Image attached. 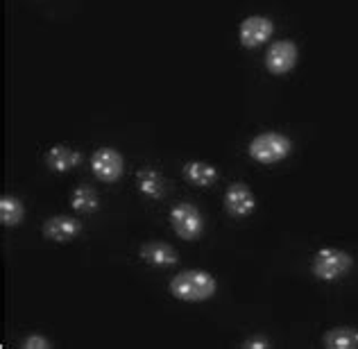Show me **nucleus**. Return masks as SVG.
Wrapping results in <instances>:
<instances>
[{"instance_id":"nucleus-1","label":"nucleus","mask_w":358,"mask_h":349,"mask_svg":"<svg viewBox=\"0 0 358 349\" xmlns=\"http://www.w3.org/2000/svg\"><path fill=\"white\" fill-rule=\"evenodd\" d=\"M171 295L182 301H206L215 295V279L204 270H184L171 279Z\"/></svg>"},{"instance_id":"nucleus-2","label":"nucleus","mask_w":358,"mask_h":349,"mask_svg":"<svg viewBox=\"0 0 358 349\" xmlns=\"http://www.w3.org/2000/svg\"><path fill=\"white\" fill-rule=\"evenodd\" d=\"M290 150H293L290 138L279 134V131H263V134L254 136L248 145L250 157L263 166H272V164L284 162V159L290 155Z\"/></svg>"},{"instance_id":"nucleus-3","label":"nucleus","mask_w":358,"mask_h":349,"mask_svg":"<svg viewBox=\"0 0 358 349\" xmlns=\"http://www.w3.org/2000/svg\"><path fill=\"white\" fill-rule=\"evenodd\" d=\"M354 259L345 250L338 248H322L313 257V275L320 281H336L345 277L352 270Z\"/></svg>"},{"instance_id":"nucleus-4","label":"nucleus","mask_w":358,"mask_h":349,"mask_svg":"<svg viewBox=\"0 0 358 349\" xmlns=\"http://www.w3.org/2000/svg\"><path fill=\"white\" fill-rule=\"evenodd\" d=\"M171 225L182 241H197L204 232V218L197 206L179 202L171 209Z\"/></svg>"},{"instance_id":"nucleus-5","label":"nucleus","mask_w":358,"mask_h":349,"mask_svg":"<svg viewBox=\"0 0 358 349\" xmlns=\"http://www.w3.org/2000/svg\"><path fill=\"white\" fill-rule=\"evenodd\" d=\"M272 32H275V25H272L270 18L248 16L238 27V39H241L243 48L254 50V48H261L263 43H268Z\"/></svg>"},{"instance_id":"nucleus-6","label":"nucleus","mask_w":358,"mask_h":349,"mask_svg":"<svg viewBox=\"0 0 358 349\" xmlns=\"http://www.w3.org/2000/svg\"><path fill=\"white\" fill-rule=\"evenodd\" d=\"M122 168H125L122 157L114 148H98L96 152L91 155V171L100 182H107V184L116 182L122 175Z\"/></svg>"},{"instance_id":"nucleus-7","label":"nucleus","mask_w":358,"mask_h":349,"mask_svg":"<svg viewBox=\"0 0 358 349\" xmlns=\"http://www.w3.org/2000/svg\"><path fill=\"white\" fill-rule=\"evenodd\" d=\"M297 57H299V50L293 41H288V39L275 41L266 52V69L272 75H286L295 69Z\"/></svg>"},{"instance_id":"nucleus-8","label":"nucleus","mask_w":358,"mask_h":349,"mask_svg":"<svg viewBox=\"0 0 358 349\" xmlns=\"http://www.w3.org/2000/svg\"><path fill=\"white\" fill-rule=\"evenodd\" d=\"M224 209L234 218H245V215H250L257 209V197L250 191V186L236 182L224 191Z\"/></svg>"},{"instance_id":"nucleus-9","label":"nucleus","mask_w":358,"mask_h":349,"mask_svg":"<svg viewBox=\"0 0 358 349\" xmlns=\"http://www.w3.org/2000/svg\"><path fill=\"white\" fill-rule=\"evenodd\" d=\"M80 232H82V222L69 218V215H52V218L43 222V236L55 243H69L75 236H80Z\"/></svg>"},{"instance_id":"nucleus-10","label":"nucleus","mask_w":358,"mask_h":349,"mask_svg":"<svg viewBox=\"0 0 358 349\" xmlns=\"http://www.w3.org/2000/svg\"><path fill=\"white\" fill-rule=\"evenodd\" d=\"M80 162H82V155L69 145H52L48 150V155H45V164H48V168L55 173L71 171V168H75Z\"/></svg>"},{"instance_id":"nucleus-11","label":"nucleus","mask_w":358,"mask_h":349,"mask_svg":"<svg viewBox=\"0 0 358 349\" xmlns=\"http://www.w3.org/2000/svg\"><path fill=\"white\" fill-rule=\"evenodd\" d=\"M141 259L150 266H157V268H168V266H175L177 263V252L171 248L168 243H145L141 248Z\"/></svg>"},{"instance_id":"nucleus-12","label":"nucleus","mask_w":358,"mask_h":349,"mask_svg":"<svg viewBox=\"0 0 358 349\" xmlns=\"http://www.w3.org/2000/svg\"><path fill=\"white\" fill-rule=\"evenodd\" d=\"M136 186H138L141 193H143L145 197H152V200H162V197L166 195L164 177L157 171H152V168H143V171L136 175Z\"/></svg>"},{"instance_id":"nucleus-13","label":"nucleus","mask_w":358,"mask_h":349,"mask_svg":"<svg viewBox=\"0 0 358 349\" xmlns=\"http://www.w3.org/2000/svg\"><path fill=\"white\" fill-rule=\"evenodd\" d=\"M184 177L195 186H211L218 179V171L206 162H188L184 166Z\"/></svg>"},{"instance_id":"nucleus-14","label":"nucleus","mask_w":358,"mask_h":349,"mask_svg":"<svg viewBox=\"0 0 358 349\" xmlns=\"http://www.w3.org/2000/svg\"><path fill=\"white\" fill-rule=\"evenodd\" d=\"M327 349H358V329L354 327H338L327 332L324 336Z\"/></svg>"},{"instance_id":"nucleus-15","label":"nucleus","mask_w":358,"mask_h":349,"mask_svg":"<svg viewBox=\"0 0 358 349\" xmlns=\"http://www.w3.org/2000/svg\"><path fill=\"white\" fill-rule=\"evenodd\" d=\"M25 218V206L23 202L14 195H3L0 197V222L5 227H16Z\"/></svg>"},{"instance_id":"nucleus-16","label":"nucleus","mask_w":358,"mask_h":349,"mask_svg":"<svg viewBox=\"0 0 358 349\" xmlns=\"http://www.w3.org/2000/svg\"><path fill=\"white\" fill-rule=\"evenodd\" d=\"M71 206L78 213H93L98 211L100 200H98V193L93 191L91 186H78L71 195Z\"/></svg>"},{"instance_id":"nucleus-17","label":"nucleus","mask_w":358,"mask_h":349,"mask_svg":"<svg viewBox=\"0 0 358 349\" xmlns=\"http://www.w3.org/2000/svg\"><path fill=\"white\" fill-rule=\"evenodd\" d=\"M21 347H23V349H48V347H52V345H50V341H48L45 336L32 334V336H27V338H25Z\"/></svg>"},{"instance_id":"nucleus-18","label":"nucleus","mask_w":358,"mask_h":349,"mask_svg":"<svg viewBox=\"0 0 358 349\" xmlns=\"http://www.w3.org/2000/svg\"><path fill=\"white\" fill-rule=\"evenodd\" d=\"M245 349H268L270 343H268V338H263V336H257V338H248V341L243 343Z\"/></svg>"}]
</instances>
